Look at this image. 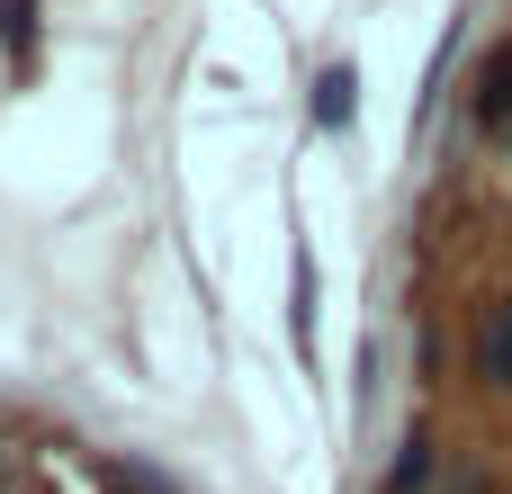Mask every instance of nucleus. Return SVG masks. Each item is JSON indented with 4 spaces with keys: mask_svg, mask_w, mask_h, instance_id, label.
I'll return each instance as SVG.
<instances>
[{
    "mask_svg": "<svg viewBox=\"0 0 512 494\" xmlns=\"http://www.w3.org/2000/svg\"><path fill=\"white\" fill-rule=\"evenodd\" d=\"M0 45H9L18 63L36 54V0H0Z\"/></svg>",
    "mask_w": 512,
    "mask_h": 494,
    "instance_id": "5",
    "label": "nucleus"
},
{
    "mask_svg": "<svg viewBox=\"0 0 512 494\" xmlns=\"http://www.w3.org/2000/svg\"><path fill=\"white\" fill-rule=\"evenodd\" d=\"M360 117V72L351 63H324L315 72V126H351Z\"/></svg>",
    "mask_w": 512,
    "mask_h": 494,
    "instance_id": "1",
    "label": "nucleus"
},
{
    "mask_svg": "<svg viewBox=\"0 0 512 494\" xmlns=\"http://www.w3.org/2000/svg\"><path fill=\"white\" fill-rule=\"evenodd\" d=\"M297 351H315V261L297 252Z\"/></svg>",
    "mask_w": 512,
    "mask_h": 494,
    "instance_id": "6",
    "label": "nucleus"
},
{
    "mask_svg": "<svg viewBox=\"0 0 512 494\" xmlns=\"http://www.w3.org/2000/svg\"><path fill=\"white\" fill-rule=\"evenodd\" d=\"M477 369H486V378L512 396V306H495V315L477 324Z\"/></svg>",
    "mask_w": 512,
    "mask_h": 494,
    "instance_id": "2",
    "label": "nucleus"
},
{
    "mask_svg": "<svg viewBox=\"0 0 512 494\" xmlns=\"http://www.w3.org/2000/svg\"><path fill=\"white\" fill-rule=\"evenodd\" d=\"M423 486H432V441L414 432V441L396 450V468H387V494H423Z\"/></svg>",
    "mask_w": 512,
    "mask_h": 494,
    "instance_id": "3",
    "label": "nucleus"
},
{
    "mask_svg": "<svg viewBox=\"0 0 512 494\" xmlns=\"http://www.w3.org/2000/svg\"><path fill=\"white\" fill-rule=\"evenodd\" d=\"M477 117H512V45L486 63V81H477Z\"/></svg>",
    "mask_w": 512,
    "mask_h": 494,
    "instance_id": "4",
    "label": "nucleus"
}]
</instances>
